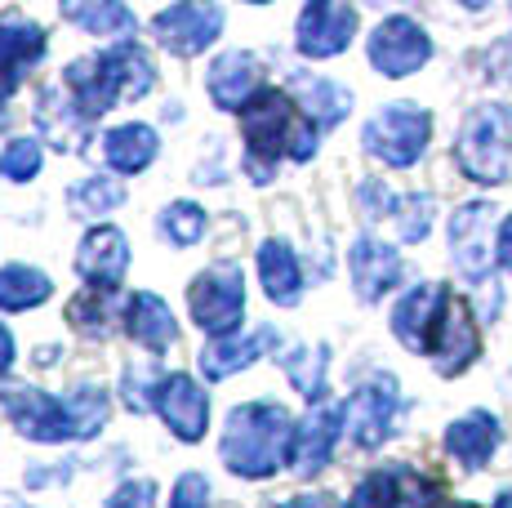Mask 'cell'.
I'll use <instances>...</instances> for the list:
<instances>
[{
    "instance_id": "6da1fadb",
    "label": "cell",
    "mask_w": 512,
    "mask_h": 508,
    "mask_svg": "<svg viewBox=\"0 0 512 508\" xmlns=\"http://www.w3.org/2000/svg\"><path fill=\"white\" fill-rule=\"evenodd\" d=\"M294 437H299V424L290 419L285 406L250 402L228 415L219 455L236 477H272L294 459Z\"/></svg>"
},
{
    "instance_id": "7a4b0ae2",
    "label": "cell",
    "mask_w": 512,
    "mask_h": 508,
    "mask_svg": "<svg viewBox=\"0 0 512 508\" xmlns=\"http://www.w3.org/2000/svg\"><path fill=\"white\" fill-rule=\"evenodd\" d=\"M0 406L14 419L18 433L32 442H85L107 419V393L94 384L76 388L67 402L41 393V388H5Z\"/></svg>"
},
{
    "instance_id": "3957f363",
    "label": "cell",
    "mask_w": 512,
    "mask_h": 508,
    "mask_svg": "<svg viewBox=\"0 0 512 508\" xmlns=\"http://www.w3.org/2000/svg\"><path fill=\"white\" fill-rule=\"evenodd\" d=\"M241 134L250 143V170L254 183H268L277 156H290V161H312L317 152V125L303 116V107L290 103V94L281 90H263L259 99L241 112Z\"/></svg>"
},
{
    "instance_id": "277c9868",
    "label": "cell",
    "mask_w": 512,
    "mask_h": 508,
    "mask_svg": "<svg viewBox=\"0 0 512 508\" xmlns=\"http://www.w3.org/2000/svg\"><path fill=\"white\" fill-rule=\"evenodd\" d=\"M152 81H156L152 58H147L139 45H116V50H103L94 58H76V63L67 67V90H72L85 121L112 112L116 99H143V94L152 90Z\"/></svg>"
},
{
    "instance_id": "5b68a950",
    "label": "cell",
    "mask_w": 512,
    "mask_h": 508,
    "mask_svg": "<svg viewBox=\"0 0 512 508\" xmlns=\"http://www.w3.org/2000/svg\"><path fill=\"white\" fill-rule=\"evenodd\" d=\"M508 134L512 112L499 103L477 107L459 130V165L472 183H504L508 179Z\"/></svg>"
},
{
    "instance_id": "8992f818",
    "label": "cell",
    "mask_w": 512,
    "mask_h": 508,
    "mask_svg": "<svg viewBox=\"0 0 512 508\" xmlns=\"http://www.w3.org/2000/svg\"><path fill=\"white\" fill-rule=\"evenodd\" d=\"M428 139H432V116L415 103H388L379 116H370L366 134H361L366 152L379 156L383 165H397V170L415 165L423 148H428Z\"/></svg>"
},
{
    "instance_id": "52a82bcc",
    "label": "cell",
    "mask_w": 512,
    "mask_h": 508,
    "mask_svg": "<svg viewBox=\"0 0 512 508\" xmlns=\"http://www.w3.org/2000/svg\"><path fill=\"white\" fill-rule=\"evenodd\" d=\"M187 304H192V317L205 335L219 339H232L241 330V312H245V277L241 268L223 263V268H205L201 277L192 281L187 290Z\"/></svg>"
},
{
    "instance_id": "ba28073f",
    "label": "cell",
    "mask_w": 512,
    "mask_h": 508,
    "mask_svg": "<svg viewBox=\"0 0 512 508\" xmlns=\"http://www.w3.org/2000/svg\"><path fill=\"white\" fill-rule=\"evenodd\" d=\"M428 58H432V41H428V32H423L415 18L392 14V18H383V23L374 27L370 63H374V72H379V76L401 81V76L419 72Z\"/></svg>"
},
{
    "instance_id": "9c48e42d",
    "label": "cell",
    "mask_w": 512,
    "mask_h": 508,
    "mask_svg": "<svg viewBox=\"0 0 512 508\" xmlns=\"http://www.w3.org/2000/svg\"><path fill=\"white\" fill-rule=\"evenodd\" d=\"M450 254H455L459 272L472 281H486L499 259V237H495V210L481 201L459 205L450 219Z\"/></svg>"
},
{
    "instance_id": "30bf717a",
    "label": "cell",
    "mask_w": 512,
    "mask_h": 508,
    "mask_svg": "<svg viewBox=\"0 0 512 508\" xmlns=\"http://www.w3.org/2000/svg\"><path fill=\"white\" fill-rule=\"evenodd\" d=\"M477 353H481V335H477V321H472L468 304L455 295H446L423 357H432V366H437L441 375H464L472 361H477Z\"/></svg>"
},
{
    "instance_id": "8fae6325",
    "label": "cell",
    "mask_w": 512,
    "mask_h": 508,
    "mask_svg": "<svg viewBox=\"0 0 512 508\" xmlns=\"http://www.w3.org/2000/svg\"><path fill=\"white\" fill-rule=\"evenodd\" d=\"M152 406L161 410V419L170 424V433L179 442H201L205 419H210V397L192 375H161L152 388Z\"/></svg>"
},
{
    "instance_id": "7c38bea8",
    "label": "cell",
    "mask_w": 512,
    "mask_h": 508,
    "mask_svg": "<svg viewBox=\"0 0 512 508\" xmlns=\"http://www.w3.org/2000/svg\"><path fill=\"white\" fill-rule=\"evenodd\" d=\"M152 27H156V36H161V45L170 54L192 58V54H201L205 45L219 41L223 9L219 5H170L152 18Z\"/></svg>"
},
{
    "instance_id": "4fadbf2b",
    "label": "cell",
    "mask_w": 512,
    "mask_h": 508,
    "mask_svg": "<svg viewBox=\"0 0 512 508\" xmlns=\"http://www.w3.org/2000/svg\"><path fill=\"white\" fill-rule=\"evenodd\" d=\"M357 36V9L334 5V0H312L299 14V50L308 58H334L343 54Z\"/></svg>"
},
{
    "instance_id": "5bb4252c",
    "label": "cell",
    "mask_w": 512,
    "mask_h": 508,
    "mask_svg": "<svg viewBox=\"0 0 512 508\" xmlns=\"http://www.w3.org/2000/svg\"><path fill=\"white\" fill-rule=\"evenodd\" d=\"M392 415H397V379H388V375L357 388L352 402L343 406V424H348L352 442L366 446V451H374L392 433Z\"/></svg>"
},
{
    "instance_id": "9a60e30c",
    "label": "cell",
    "mask_w": 512,
    "mask_h": 508,
    "mask_svg": "<svg viewBox=\"0 0 512 508\" xmlns=\"http://www.w3.org/2000/svg\"><path fill=\"white\" fill-rule=\"evenodd\" d=\"M130 268V241L121 228H94L85 232L81 250H76V272L90 281L94 290H116Z\"/></svg>"
},
{
    "instance_id": "2e32d148",
    "label": "cell",
    "mask_w": 512,
    "mask_h": 508,
    "mask_svg": "<svg viewBox=\"0 0 512 508\" xmlns=\"http://www.w3.org/2000/svg\"><path fill=\"white\" fill-rule=\"evenodd\" d=\"M259 81H263L259 58L232 50V54L214 58V67H210V99H214V107H223V112H245V107L263 94Z\"/></svg>"
},
{
    "instance_id": "e0dca14e",
    "label": "cell",
    "mask_w": 512,
    "mask_h": 508,
    "mask_svg": "<svg viewBox=\"0 0 512 508\" xmlns=\"http://www.w3.org/2000/svg\"><path fill=\"white\" fill-rule=\"evenodd\" d=\"M45 54V32L23 18H0V99L18 90L23 72L41 63Z\"/></svg>"
},
{
    "instance_id": "ac0fdd59",
    "label": "cell",
    "mask_w": 512,
    "mask_h": 508,
    "mask_svg": "<svg viewBox=\"0 0 512 508\" xmlns=\"http://www.w3.org/2000/svg\"><path fill=\"white\" fill-rule=\"evenodd\" d=\"M348 268H352V281H357V295L366 299V304L383 299L401 277L397 250L383 246V241H374V237H357V246H352V254H348Z\"/></svg>"
},
{
    "instance_id": "d6986e66",
    "label": "cell",
    "mask_w": 512,
    "mask_h": 508,
    "mask_svg": "<svg viewBox=\"0 0 512 508\" xmlns=\"http://www.w3.org/2000/svg\"><path fill=\"white\" fill-rule=\"evenodd\" d=\"M446 295L450 290H441V286H415L392 308V330H397V339L410 353H428V335H432V326H437Z\"/></svg>"
},
{
    "instance_id": "ffe728a7",
    "label": "cell",
    "mask_w": 512,
    "mask_h": 508,
    "mask_svg": "<svg viewBox=\"0 0 512 508\" xmlns=\"http://www.w3.org/2000/svg\"><path fill=\"white\" fill-rule=\"evenodd\" d=\"M339 424H343V410L339 406H317V410H312V415L299 424L290 464L299 468V473H317V468H326L334 442H339V433H343Z\"/></svg>"
},
{
    "instance_id": "44dd1931",
    "label": "cell",
    "mask_w": 512,
    "mask_h": 508,
    "mask_svg": "<svg viewBox=\"0 0 512 508\" xmlns=\"http://www.w3.org/2000/svg\"><path fill=\"white\" fill-rule=\"evenodd\" d=\"M125 330H130L134 344L152 348V353H165V348L179 339L170 304H165L161 295H147V290H139V295L125 304Z\"/></svg>"
},
{
    "instance_id": "7402d4cb",
    "label": "cell",
    "mask_w": 512,
    "mask_h": 508,
    "mask_svg": "<svg viewBox=\"0 0 512 508\" xmlns=\"http://www.w3.org/2000/svg\"><path fill=\"white\" fill-rule=\"evenodd\" d=\"M499 446V419L486 410H472V415L455 419L446 433V451L459 459L464 468H481Z\"/></svg>"
},
{
    "instance_id": "603a6c76",
    "label": "cell",
    "mask_w": 512,
    "mask_h": 508,
    "mask_svg": "<svg viewBox=\"0 0 512 508\" xmlns=\"http://www.w3.org/2000/svg\"><path fill=\"white\" fill-rule=\"evenodd\" d=\"M259 277H263V290H268L272 304L281 308H294L303 295V272H299V259H294V250L285 246V241H263L259 250Z\"/></svg>"
},
{
    "instance_id": "cb8c5ba5",
    "label": "cell",
    "mask_w": 512,
    "mask_h": 508,
    "mask_svg": "<svg viewBox=\"0 0 512 508\" xmlns=\"http://www.w3.org/2000/svg\"><path fill=\"white\" fill-rule=\"evenodd\" d=\"M156 130L152 125H139V121H130V125H116V130H107L103 134V156H107V165H112L116 174H139L147 170V165L156 161Z\"/></svg>"
},
{
    "instance_id": "d4e9b609",
    "label": "cell",
    "mask_w": 512,
    "mask_h": 508,
    "mask_svg": "<svg viewBox=\"0 0 512 508\" xmlns=\"http://www.w3.org/2000/svg\"><path fill=\"white\" fill-rule=\"evenodd\" d=\"M268 348H277V330H254L245 339H219V344L201 348V370L205 379H228L250 366V361H259Z\"/></svg>"
},
{
    "instance_id": "484cf974",
    "label": "cell",
    "mask_w": 512,
    "mask_h": 508,
    "mask_svg": "<svg viewBox=\"0 0 512 508\" xmlns=\"http://www.w3.org/2000/svg\"><path fill=\"white\" fill-rule=\"evenodd\" d=\"M49 295H54V286H49V277L41 268H27V263H9V268H0V308L5 312L41 308Z\"/></svg>"
},
{
    "instance_id": "4316f807",
    "label": "cell",
    "mask_w": 512,
    "mask_h": 508,
    "mask_svg": "<svg viewBox=\"0 0 512 508\" xmlns=\"http://www.w3.org/2000/svg\"><path fill=\"white\" fill-rule=\"evenodd\" d=\"M294 90L303 94V116H308L312 125H330L343 121L352 107V94L343 90V85L326 81V76H303V81H294Z\"/></svg>"
},
{
    "instance_id": "83f0119b",
    "label": "cell",
    "mask_w": 512,
    "mask_h": 508,
    "mask_svg": "<svg viewBox=\"0 0 512 508\" xmlns=\"http://www.w3.org/2000/svg\"><path fill=\"white\" fill-rule=\"evenodd\" d=\"M63 18L76 27H85L90 36H125L134 32V9L103 0V5H63Z\"/></svg>"
},
{
    "instance_id": "f1b7e54d",
    "label": "cell",
    "mask_w": 512,
    "mask_h": 508,
    "mask_svg": "<svg viewBox=\"0 0 512 508\" xmlns=\"http://www.w3.org/2000/svg\"><path fill=\"white\" fill-rule=\"evenodd\" d=\"M281 366L308 402L326 397V348H294L290 357H281Z\"/></svg>"
},
{
    "instance_id": "f546056e",
    "label": "cell",
    "mask_w": 512,
    "mask_h": 508,
    "mask_svg": "<svg viewBox=\"0 0 512 508\" xmlns=\"http://www.w3.org/2000/svg\"><path fill=\"white\" fill-rule=\"evenodd\" d=\"M401 482H406V473H370V477H361L357 482V491L348 495V504L343 508H401V500H406V495H401Z\"/></svg>"
},
{
    "instance_id": "4dcf8cb0",
    "label": "cell",
    "mask_w": 512,
    "mask_h": 508,
    "mask_svg": "<svg viewBox=\"0 0 512 508\" xmlns=\"http://www.w3.org/2000/svg\"><path fill=\"white\" fill-rule=\"evenodd\" d=\"M67 107H76V103H67ZM67 107H63V116L54 112V99H41V125H45V134L54 139V148L58 152H81L85 148V139H90V121L85 116H67Z\"/></svg>"
},
{
    "instance_id": "1f68e13d",
    "label": "cell",
    "mask_w": 512,
    "mask_h": 508,
    "mask_svg": "<svg viewBox=\"0 0 512 508\" xmlns=\"http://www.w3.org/2000/svg\"><path fill=\"white\" fill-rule=\"evenodd\" d=\"M156 228H161V237H170L174 246H196L205 232V210L192 201H174L161 210V219H156Z\"/></svg>"
},
{
    "instance_id": "d6a6232c",
    "label": "cell",
    "mask_w": 512,
    "mask_h": 508,
    "mask_svg": "<svg viewBox=\"0 0 512 508\" xmlns=\"http://www.w3.org/2000/svg\"><path fill=\"white\" fill-rule=\"evenodd\" d=\"M125 201L121 179H85L81 188L72 192V210L76 214H107Z\"/></svg>"
},
{
    "instance_id": "836d02e7",
    "label": "cell",
    "mask_w": 512,
    "mask_h": 508,
    "mask_svg": "<svg viewBox=\"0 0 512 508\" xmlns=\"http://www.w3.org/2000/svg\"><path fill=\"white\" fill-rule=\"evenodd\" d=\"M32 174H41V143H36V139L5 143V152H0V179L27 183Z\"/></svg>"
},
{
    "instance_id": "e575fe53",
    "label": "cell",
    "mask_w": 512,
    "mask_h": 508,
    "mask_svg": "<svg viewBox=\"0 0 512 508\" xmlns=\"http://www.w3.org/2000/svg\"><path fill=\"white\" fill-rule=\"evenodd\" d=\"M401 223V241H423L432 228V201L428 197H406V201H392Z\"/></svg>"
},
{
    "instance_id": "d590c367",
    "label": "cell",
    "mask_w": 512,
    "mask_h": 508,
    "mask_svg": "<svg viewBox=\"0 0 512 508\" xmlns=\"http://www.w3.org/2000/svg\"><path fill=\"white\" fill-rule=\"evenodd\" d=\"M210 504V482L201 473H183L170 495V508H205Z\"/></svg>"
},
{
    "instance_id": "8d00e7d4",
    "label": "cell",
    "mask_w": 512,
    "mask_h": 508,
    "mask_svg": "<svg viewBox=\"0 0 512 508\" xmlns=\"http://www.w3.org/2000/svg\"><path fill=\"white\" fill-rule=\"evenodd\" d=\"M107 508H156V486L152 482H125L121 491L107 500Z\"/></svg>"
},
{
    "instance_id": "74e56055",
    "label": "cell",
    "mask_w": 512,
    "mask_h": 508,
    "mask_svg": "<svg viewBox=\"0 0 512 508\" xmlns=\"http://www.w3.org/2000/svg\"><path fill=\"white\" fill-rule=\"evenodd\" d=\"M499 259H504V268L512 272V214L504 219V228H499Z\"/></svg>"
},
{
    "instance_id": "f35d334b",
    "label": "cell",
    "mask_w": 512,
    "mask_h": 508,
    "mask_svg": "<svg viewBox=\"0 0 512 508\" xmlns=\"http://www.w3.org/2000/svg\"><path fill=\"white\" fill-rule=\"evenodd\" d=\"M9 366H14V335L0 326V375H5Z\"/></svg>"
},
{
    "instance_id": "ab89813d",
    "label": "cell",
    "mask_w": 512,
    "mask_h": 508,
    "mask_svg": "<svg viewBox=\"0 0 512 508\" xmlns=\"http://www.w3.org/2000/svg\"><path fill=\"white\" fill-rule=\"evenodd\" d=\"M281 508H330V495H294Z\"/></svg>"
},
{
    "instance_id": "60d3db41",
    "label": "cell",
    "mask_w": 512,
    "mask_h": 508,
    "mask_svg": "<svg viewBox=\"0 0 512 508\" xmlns=\"http://www.w3.org/2000/svg\"><path fill=\"white\" fill-rule=\"evenodd\" d=\"M428 508H472V504H459V500H432Z\"/></svg>"
},
{
    "instance_id": "b9f144b4",
    "label": "cell",
    "mask_w": 512,
    "mask_h": 508,
    "mask_svg": "<svg viewBox=\"0 0 512 508\" xmlns=\"http://www.w3.org/2000/svg\"><path fill=\"white\" fill-rule=\"evenodd\" d=\"M495 508H512V491H504V495H499V500H495Z\"/></svg>"
},
{
    "instance_id": "7bdbcfd3",
    "label": "cell",
    "mask_w": 512,
    "mask_h": 508,
    "mask_svg": "<svg viewBox=\"0 0 512 508\" xmlns=\"http://www.w3.org/2000/svg\"><path fill=\"white\" fill-rule=\"evenodd\" d=\"M0 125H5V107H0Z\"/></svg>"
}]
</instances>
